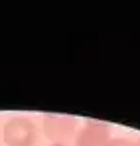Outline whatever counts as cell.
I'll return each mask as SVG.
<instances>
[{
	"instance_id": "cell-3",
	"label": "cell",
	"mask_w": 140,
	"mask_h": 146,
	"mask_svg": "<svg viewBox=\"0 0 140 146\" xmlns=\"http://www.w3.org/2000/svg\"><path fill=\"white\" fill-rule=\"evenodd\" d=\"M111 128L105 122H87L75 138V146H109Z\"/></svg>"
},
{
	"instance_id": "cell-6",
	"label": "cell",
	"mask_w": 140,
	"mask_h": 146,
	"mask_svg": "<svg viewBox=\"0 0 140 146\" xmlns=\"http://www.w3.org/2000/svg\"><path fill=\"white\" fill-rule=\"evenodd\" d=\"M51 146H67V144H51Z\"/></svg>"
},
{
	"instance_id": "cell-2",
	"label": "cell",
	"mask_w": 140,
	"mask_h": 146,
	"mask_svg": "<svg viewBox=\"0 0 140 146\" xmlns=\"http://www.w3.org/2000/svg\"><path fill=\"white\" fill-rule=\"evenodd\" d=\"M77 128V119L69 115H53L47 113L44 115V134L53 144H63V140L71 138Z\"/></svg>"
},
{
	"instance_id": "cell-1",
	"label": "cell",
	"mask_w": 140,
	"mask_h": 146,
	"mask_svg": "<svg viewBox=\"0 0 140 146\" xmlns=\"http://www.w3.org/2000/svg\"><path fill=\"white\" fill-rule=\"evenodd\" d=\"M2 138L6 146H34L38 142V126L28 117H12L4 122Z\"/></svg>"
},
{
	"instance_id": "cell-4",
	"label": "cell",
	"mask_w": 140,
	"mask_h": 146,
	"mask_svg": "<svg viewBox=\"0 0 140 146\" xmlns=\"http://www.w3.org/2000/svg\"><path fill=\"white\" fill-rule=\"evenodd\" d=\"M109 146H134V142L128 138H111Z\"/></svg>"
},
{
	"instance_id": "cell-5",
	"label": "cell",
	"mask_w": 140,
	"mask_h": 146,
	"mask_svg": "<svg viewBox=\"0 0 140 146\" xmlns=\"http://www.w3.org/2000/svg\"><path fill=\"white\" fill-rule=\"evenodd\" d=\"M134 146H140V138H138V140H136V142H134Z\"/></svg>"
}]
</instances>
